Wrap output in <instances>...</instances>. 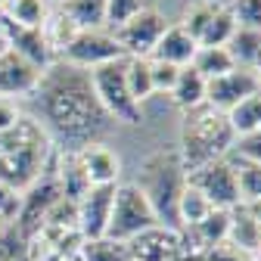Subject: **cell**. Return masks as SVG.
<instances>
[{"instance_id": "6da1fadb", "label": "cell", "mask_w": 261, "mask_h": 261, "mask_svg": "<svg viewBox=\"0 0 261 261\" xmlns=\"http://www.w3.org/2000/svg\"><path fill=\"white\" fill-rule=\"evenodd\" d=\"M35 100L41 103V115L50 130L62 140L59 149H81L100 130L109 127V115L103 112L93 93L90 72L75 69L69 62H53L41 72Z\"/></svg>"}, {"instance_id": "7a4b0ae2", "label": "cell", "mask_w": 261, "mask_h": 261, "mask_svg": "<svg viewBox=\"0 0 261 261\" xmlns=\"http://www.w3.org/2000/svg\"><path fill=\"white\" fill-rule=\"evenodd\" d=\"M237 146V134L230 121H227L224 112H215L208 106H199L184 115L180 124V162H184V171L193 174L218 159H227Z\"/></svg>"}, {"instance_id": "3957f363", "label": "cell", "mask_w": 261, "mask_h": 261, "mask_svg": "<svg viewBox=\"0 0 261 261\" xmlns=\"http://www.w3.org/2000/svg\"><path fill=\"white\" fill-rule=\"evenodd\" d=\"M134 184L149 199L159 224L177 227V199H180V190L187 184V171H184L177 146L155 149L152 155H146L140 162V168H137V180Z\"/></svg>"}, {"instance_id": "277c9868", "label": "cell", "mask_w": 261, "mask_h": 261, "mask_svg": "<svg viewBox=\"0 0 261 261\" xmlns=\"http://www.w3.org/2000/svg\"><path fill=\"white\" fill-rule=\"evenodd\" d=\"M90 84H93V93L100 100L103 112L109 115V121L143 124V106L134 103V96L127 90V81H124V59L90 69Z\"/></svg>"}, {"instance_id": "5b68a950", "label": "cell", "mask_w": 261, "mask_h": 261, "mask_svg": "<svg viewBox=\"0 0 261 261\" xmlns=\"http://www.w3.org/2000/svg\"><path fill=\"white\" fill-rule=\"evenodd\" d=\"M159 218L149 205V199L140 193V187L130 180V184H118L115 187V199H112V215H109V227H106V237L118 240V243H130L137 233L155 227Z\"/></svg>"}, {"instance_id": "8992f818", "label": "cell", "mask_w": 261, "mask_h": 261, "mask_svg": "<svg viewBox=\"0 0 261 261\" xmlns=\"http://www.w3.org/2000/svg\"><path fill=\"white\" fill-rule=\"evenodd\" d=\"M53 155H56V146H53V152H50V162H47L44 174L22 193V208H19V218H16L13 227H16V233H19L25 243H31V237H35V233L41 230V224H44V215L50 212V205L62 196L59 180H56V174H53Z\"/></svg>"}, {"instance_id": "52a82bcc", "label": "cell", "mask_w": 261, "mask_h": 261, "mask_svg": "<svg viewBox=\"0 0 261 261\" xmlns=\"http://www.w3.org/2000/svg\"><path fill=\"white\" fill-rule=\"evenodd\" d=\"M165 28H168V19L165 13H159L155 7L137 13L134 19H127L124 25L112 28V38L118 41V47L124 50V56H143L149 59V53L155 50L159 38L165 35Z\"/></svg>"}, {"instance_id": "ba28073f", "label": "cell", "mask_w": 261, "mask_h": 261, "mask_svg": "<svg viewBox=\"0 0 261 261\" xmlns=\"http://www.w3.org/2000/svg\"><path fill=\"white\" fill-rule=\"evenodd\" d=\"M115 59H127V56L118 47V41L112 38V31H103V28L81 31L72 41V47L62 50V56H59V62H69L84 72L96 69V65H106V62H115Z\"/></svg>"}, {"instance_id": "9c48e42d", "label": "cell", "mask_w": 261, "mask_h": 261, "mask_svg": "<svg viewBox=\"0 0 261 261\" xmlns=\"http://www.w3.org/2000/svg\"><path fill=\"white\" fill-rule=\"evenodd\" d=\"M187 180L196 190H202V196L215 208L230 212V208L240 205V184H237V171L230 165V159H218V162H212V165L187 174Z\"/></svg>"}, {"instance_id": "30bf717a", "label": "cell", "mask_w": 261, "mask_h": 261, "mask_svg": "<svg viewBox=\"0 0 261 261\" xmlns=\"http://www.w3.org/2000/svg\"><path fill=\"white\" fill-rule=\"evenodd\" d=\"M255 90H261V78L249 69H237L233 72H227L221 78H212L205 84V106L215 109V112H230L237 103H243L246 96H252Z\"/></svg>"}, {"instance_id": "8fae6325", "label": "cell", "mask_w": 261, "mask_h": 261, "mask_svg": "<svg viewBox=\"0 0 261 261\" xmlns=\"http://www.w3.org/2000/svg\"><path fill=\"white\" fill-rule=\"evenodd\" d=\"M0 41H4L7 50L19 53L22 59H28L41 72L56 62L50 47H47V41H44V35H41V28H25V25L10 22L7 16H0Z\"/></svg>"}, {"instance_id": "7c38bea8", "label": "cell", "mask_w": 261, "mask_h": 261, "mask_svg": "<svg viewBox=\"0 0 261 261\" xmlns=\"http://www.w3.org/2000/svg\"><path fill=\"white\" fill-rule=\"evenodd\" d=\"M115 187H90L78 199V233L84 240L106 237L109 215H112V199H115Z\"/></svg>"}, {"instance_id": "4fadbf2b", "label": "cell", "mask_w": 261, "mask_h": 261, "mask_svg": "<svg viewBox=\"0 0 261 261\" xmlns=\"http://www.w3.org/2000/svg\"><path fill=\"white\" fill-rule=\"evenodd\" d=\"M127 255H130V261H174L180 255L177 227L155 224V227H149V230L137 233L127 243Z\"/></svg>"}, {"instance_id": "5bb4252c", "label": "cell", "mask_w": 261, "mask_h": 261, "mask_svg": "<svg viewBox=\"0 0 261 261\" xmlns=\"http://www.w3.org/2000/svg\"><path fill=\"white\" fill-rule=\"evenodd\" d=\"M78 152V162L84 168V177L90 187H115L121 177V159L112 146H106L103 140H90L84 143Z\"/></svg>"}, {"instance_id": "9a60e30c", "label": "cell", "mask_w": 261, "mask_h": 261, "mask_svg": "<svg viewBox=\"0 0 261 261\" xmlns=\"http://www.w3.org/2000/svg\"><path fill=\"white\" fill-rule=\"evenodd\" d=\"M41 81V69H35L28 59H22L13 50H0V96H35Z\"/></svg>"}, {"instance_id": "2e32d148", "label": "cell", "mask_w": 261, "mask_h": 261, "mask_svg": "<svg viewBox=\"0 0 261 261\" xmlns=\"http://www.w3.org/2000/svg\"><path fill=\"white\" fill-rule=\"evenodd\" d=\"M196 50H199V44H196L180 25H168L165 35L159 38L155 50L149 53V59H155V62H171V65H177V69H187V65H193Z\"/></svg>"}, {"instance_id": "e0dca14e", "label": "cell", "mask_w": 261, "mask_h": 261, "mask_svg": "<svg viewBox=\"0 0 261 261\" xmlns=\"http://www.w3.org/2000/svg\"><path fill=\"white\" fill-rule=\"evenodd\" d=\"M41 35H44V41H47L53 59H59L62 50H69L72 41L81 35V28H78V22H75L69 13H65L62 7H53V13H50L47 22L41 25Z\"/></svg>"}, {"instance_id": "ac0fdd59", "label": "cell", "mask_w": 261, "mask_h": 261, "mask_svg": "<svg viewBox=\"0 0 261 261\" xmlns=\"http://www.w3.org/2000/svg\"><path fill=\"white\" fill-rule=\"evenodd\" d=\"M227 243H233L240 252L252 255L258 261V246H261V227L258 221L246 212V205L230 208V230H227Z\"/></svg>"}, {"instance_id": "d6986e66", "label": "cell", "mask_w": 261, "mask_h": 261, "mask_svg": "<svg viewBox=\"0 0 261 261\" xmlns=\"http://www.w3.org/2000/svg\"><path fill=\"white\" fill-rule=\"evenodd\" d=\"M205 78L193 69V65H187V69H180V75H177V84H174V90L168 93L171 100H174V106L177 109H184V112H193V109H199V106H205Z\"/></svg>"}, {"instance_id": "ffe728a7", "label": "cell", "mask_w": 261, "mask_h": 261, "mask_svg": "<svg viewBox=\"0 0 261 261\" xmlns=\"http://www.w3.org/2000/svg\"><path fill=\"white\" fill-rule=\"evenodd\" d=\"M233 62L240 69H249L255 75H261V31H252V28H237V35L227 44Z\"/></svg>"}, {"instance_id": "44dd1931", "label": "cell", "mask_w": 261, "mask_h": 261, "mask_svg": "<svg viewBox=\"0 0 261 261\" xmlns=\"http://www.w3.org/2000/svg\"><path fill=\"white\" fill-rule=\"evenodd\" d=\"M212 212H215V205L202 196V190H196V187L187 180L184 190H180V199H177V230H180V227H196V224H202Z\"/></svg>"}, {"instance_id": "7402d4cb", "label": "cell", "mask_w": 261, "mask_h": 261, "mask_svg": "<svg viewBox=\"0 0 261 261\" xmlns=\"http://www.w3.org/2000/svg\"><path fill=\"white\" fill-rule=\"evenodd\" d=\"M50 13H53L50 0H7L4 4V16L25 28H41Z\"/></svg>"}, {"instance_id": "603a6c76", "label": "cell", "mask_w": 261, "mask_h": 261, "mask_svg": "<svg viewBox=\"0 0 261 261\" xmlns=\"http://www.w3.org/2000/svg\"><path fill=\"white\" fill-rule=\"evenodd\" d=\"M227 121H230L237 140L261 130V90H255L252 96H246L243 103H237L230 112H227Z\"/></svg>"}, {"instance_id": "cb8c5ba5", "label": "cell", "mask_w": 261, "mask_h": 261, "mask_svg": "<svg viewBox=\"0 0 261 261\" xmlns=\"http://www.w3.org/2000/svg\"><path fill=\"white\" fill-rule=\"evenodd\" d=\"M124 81H127V90H130V96H134L137 106H143L149 96L155 93V90H152L149 59H143V56H127V59H124Z\"/></svg>"}, {"instance_id": "d4e9b609", "label": "cell", "mask_w": 261, "mask_h": 261, "mask_svg": "<svg viewBox=\"0 0 261 261\" xmlns=\"http://www.w3.org/2000/svg\"><path fill=\"white\" fill-rule=\"evenodd\" d=\"M193 69L205 81H212V78H221L227 72H233L237 62H233V56H230L227 47H199L196 56H193Z\"/></svg>"}, {"instance_id": "484cf974", "label": "cell", "mask_w": 261, "mask_h": 261, "mask_svg": "<svg viewBox=\"0 0 261 261\" xmlns=\"http://www.w3.org/2000/svg\"><path fill=\"white\" fill-rule=\"evenodd\" d=\"M106 4L109 0H65L59 7L78 22L81 31H93V28H106Z\"/></svg>"}, {"instance_id": "4316f807", "label": "cell", "mask_w": 261, "mask_h": 261, "mask_svg": "<svg viewBox=\"0 0 261 261\" xmlns=\"http://www.w3.org/2000/svg\"><path fill=\"white\" fill-rule=\"evenodd\" d=\"M237 19H233V13H230V7H218V13L212 16V22L205 25V31H202V38H199V47H227L230 44V38L237 35Z\"/></svg>"}, {"instance_id": "83f0119b", "label": "cell", "mask_w": 261, "mask_h": 261, "mask_svg": "<svg viewBox=\"0 0 261 261\" xmlns=\"http://www.w3.org/2000/svg\"><path fill=\"white\" fill-rule=\"evenodd\" d=\"M218 0H190V4L184 7V16H180V28L187 31V35L199 44V38H202V31H205V25L212 22V16L218 13Z\"/></svg>"}, {"instance_id": "f1b7e54d", "label": "cell", "mask_w": 261, "mask_h": 261, "mask_svg": "<svg viewBox=\"0 0 261 261\" xmlns=\"http://www.w3.org/2000/svg\"><path fill=\"white\" fill-rule=\"evenodd\" d=\"M230 165L237 171V184H240V205H249V202H261V165L255 162H237L230 159Z\"/></svg>"}, {"instance_id": "f546056e", "label": "cell", "mask_w": 261, "mask_h": 261, "mask_svg": "<svg viewBox=\"0 0 261 261\" xmlns=\"http://www.w3.org/2000/svg\"><path fill=\"white\" fill-rule=\"evenodd\" d=\"M81 258L84 261H130L127 243L100 237V240H84L81 243Z\"/></svg>"}, {"instance_id": "4dcf8cb0", "label": "cell", "mask_w": 261, "mask_h": 261, "mask_svg": "<svg viewBox=\"0 0 261 261\" xmlns=\"http://www.w3.org/2000/svg\"><path fill=\"white\" fill-rule=\"evenodd\" d=\"M143 10H149V0H109L106 4V25L118 28V25H124L127 19H134Z\"/></svg>"}, {"instance_id": "1f68e13d", "label": "cell", "mask_w": 261, "mask_h": 261, "mask_svg": "<svg viewBox=\"0 0 261 261\" xmlns=\"http://www.w3.org/2000/svg\"><path fill=\"white\" fill-rule=\"evenodd\" d=\"M230 13H233V19H237L240 28L261 31V0H233Z\"/></svg>"}, {"instance_id": "d6a6232c", "label": "cell", "mask_w": 261, "mask_h": 261, "mask_svg": "<svg viewBox=\"0 0 261 261\" xmlns=\"http://www.w3.org/2000/svg\"><path fill=\"white\" fill-rule=\"evenodd\" d=\"M149 69H152V90H155V93H171V90H174V84H177V75H180V69H177V65L149 59Z\"/></svg>"}, {"instance_id": "836d02e7", "label": "cell", "mask_w": 261, "mask_h": 261, "mask_svg": "<svg viewBox=\"0 0 261 261\" xmlns=\"http://www.w3.org/2000/svg\"><path fill=\"white\" fill-rule=\"evenodd\" d=\"M199 261H255L252 255H246V252H240L233 243H218V246H212V249H205L202 252V258Z\"/></svg>"}, {"instance_id": "e575fe53", "label": "cell", "mask_w": 261, "mask_h": 261, "mask_svg": "<svg viewBox=\"0 0 261 261\" xmlns=\"http://www.w3.org/2000/svg\"><path fill=\"white\" fill-rule=\"evenodd\" d=\"M19 208H22V193H16L7 184H0V218L10 221V224H16Z\"/></svg>"}, {"instance_id": "d590c367", "label": "cell", "mask_w": 261, "mask_h": 261, "mask_svg": "<svg viewBox=\"0 0 261 261\" xmlns=\"http://www.w3.org/2000/svg\"><path fill=\"white\" fill-rule=\"evenodd\" d=\"M233 152L243 162H255V165H261V130H255V134H249V137H240Z\"/></svg>"}, {"instance_id": "8d00e7d4", "label": "cell", "mask_w": 261, "mask_h": 261, "mask_svg": "<svg viewBox=\"0 0 261 261\" xmlns=\"http://www.w3.org/2000/svg\"><path fill=\"white\" fill-rule=\"evenodd\" d=\"M19 121H22V109L16 106V100H10V96H0V134L13 130Z\"/></svg>"}, {"instance_id": "74e56055", "label": "cell", "mask_w": 261, "mask_h": 261, "mask_svg": "<svg viewBox=\"0 0 261 261\" xmlns=\"http://www.w3.org/2000/svg\"><path fill=\"white\" fill-rule=\"evenodd\" d=\"M41 261H84V258H81V249H62V252H53Z\"/></svg>"}, {"instance_id": "f35d334b", "label": "cell", "mask_w": 261, "mask_h": 261, "mask_svg": "<svg viewBox=\"0 0 261 261\" xmlns=\"http://www.w3.org/2000/svg\"><path fill=\"white\" fill-rule=\"evenodd\" d=\"M246 212H249V215L258 221V227H261V202H249V205H246Z\"/></svg>"}, {"instance_id": "ab89813d", "label": "cell", "mask_w": 261, "mask_h": 261, "mask_svg": "<svg viewBox=\"0 0 261 261\" xmlns=\"http://www.w3.org/2000/svg\"><path fill=\"white\" fill-rule=\"evenodd\" d=\"M174 261H199V258H193V255H187V252H180V255H177Z\"/></svg>"}, {"instance_id": "60d3db41", "label": "cell", "mask_w": 261, "mask_h": 261, "mask_svg": "<svg viewBox=\"0 0 261 261\" xmlns=\"http://www.w3.org/2000/svg\"><path fill=\"white\" fill-rule=\"evenodd\" d=\"M4 4H7V0H0V16H4Z\"/></svg>"}, {"instance_id": "b9f144b4", "label": "cell", "mask_w": 261, "mask_h": 261, "mask_svg": "<svg viewBox=\"0 0 261 261\" xmlns=\"http://www.w3.org/2000/svg\"><path fill=\"white\" fill-rule=\"evenodd\" d=\"M50 4H56V7H59V4H65V0H50Z\"/></svg>"}, {"instance_id": "7bdbcfd3", "label": "cell", "mask_w": 261, "mask_h": 261, "mask_svg": "<svg viewBox=\"0 0 261 261\" xmlns=\"http://www.w3.org/2000/svg\"><path fill=\"white\" fill-rule=\"evenodd\" d=\"M258 261H261V246H258Z\"/></svg>"}, {"instance_id": "ee69618b", "label": "cell", "mask_w": 261, "mask_h": 261, "mask_svg": "<svg viewBox=\"0 0 261 261\" xmlns=\"http://www.w3.org/2000/svg\"><path fill=\"white\" fill-rule=\"evenodd\" d=\"M19 261H31V258H19Z\"/></svg>"}, {"instance_id": "f6af8a7d", "label": "cell", "mask_w": 261, "mask_h": 261, "mask_svg": "<svg viewBox=\"0 0 261 261\" xmlns=\"http://www.w3.org/2000/svg\"><path fill=\"white\" fill-rule=\"evenodd\" d=\"M258 78H261V75H258Z\"/></svg>"}]
</instances>
